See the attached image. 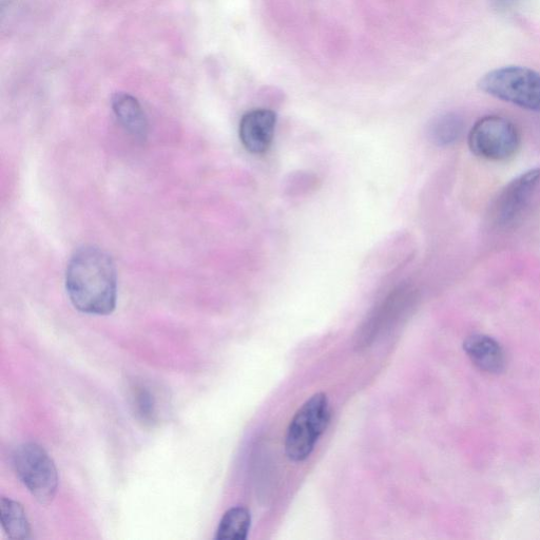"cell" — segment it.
Masks as SVG:
<instances>
[{"label": "cell", "instance_id": "7", "mask_svg": "<svg viewBox=\"0 0 540 540\" xmlns=\"http://www.w3.org/2000/svg\"><path fill=\"white\" fill-rule=\"evenodd\" d=\"M277 115L268 109L247 112L240 123V139L243 146L254 154L266 152L272 145Z\"/></svg>", "mask_w": 540, "mask_h": 540}, {"label": "cell", "instance_id": "8", "mask_svg": "<svg viewBox=\"0 0 540 540\" xmlns=\"http://www.w3.org/2000/svg\"><path fill=\"white\" fill-rule=\"evenodd\" d=\"M464 350L481 372L492 375L504 372L506 355L503 347L492 337L472 335L464 343Z\"/></svg>", "mask_w": 540, "mask_h": 540}, {"label": "cell", "instance_id": "2", "mask_svg": "<svg viewBox=\"0 0 540 540\" xmlns=\"http://www.w3.org/2000/svg\"><path fill=\"white\" fill-rule=\"evenodd\" d=\"M329 398L318 393L308 399L289 423L285 437V453L289 460L302 462L310 458L319 438L331 422Z\"/></svg>", "mask_w": 540, "mask_h": 540}, {"label": "cell", "instance_id": "1", "mask_svg": "<svg viewBox=\"0 0 540 540\" xmlns=\"http://www.w3.org/2000/svg\"><path fill=\"white\" fill-rule=\"evenodd\" d=\"M66 289L77 311L111 315L117 307L118 276L110 255L95 246L77 250L67 267Z\"/></svg>", "mask_w": 540, "mask_h": 540}, {"label": "cell", "instance_id": "13", "mask_svg": "<svg viewBox=\"0 0 540 540\" xmlns=\"http://www.w3.org/2000/svg\"><path fill=\"white\" fill-rule=\"evenodd\" d=\"M465 121L456 113L441 114L429 127L431 142L439 147H447L457 143L465 131Z\"/></svg>", "mask_w": 540, "mask_h": 540}, {"label": "cell", "instance_id": "4", "mask_svg": "<svg viewBox=\"0 0 540 540\" xmlns=\"http://www.w3.org/2000/svg\"><path fill=\"white\" fill-rule=\"evenodd\" d=\"M17 477L42 505H49L59 489V472L47 451L36 443L19 446L13 454Z\"/></svg>", "mask_w": 540, "mask_h": 540}, {"label": "cell", "instance_id": "3", "mask_svg": "<svg viewBox=\"0 0 540 540\" xmlns=\"http://www.w3.org/2000/svg\"><path fill=\"white\" fill-rule=\"evenodd\" d=\"M478 88L493 98L540 113V74L519 66H508L488 72Z\"/></svg>", "mask_w": 540, "mask_h": 540}, {"label": "cell", "instance_id": "11", "mask_svg": "<svg viewBox=\"0 0 540 540\" xmlns=\"http://www.w3.org/2000/svg\"><path fill=\"white\" fill-rule=\"evenodd\" d=\"M159 397L158 393L145 383L135 384L131 388L132 411L146 427L156 426L160 421L161 402Z\"/></svg>", "mask_w": 540, "mask_h": 540}, {"label": "cell", "instance_id": "12", "mask_svg": "<svg viewBox=\"0 0 540 540\" xmlns=\"http://www.w3.org/2000/svg\"><path fill=\"white\" fill-rule=\"evenodd\" d=\"M0 522L5 533L12 539H27L31 535V527L24 507L11 498H2Z\"/></svg>", "mask_w": 540, "mask_h": 540}, {"label": "cell", "instance_id": "6", "mask_svg": "<svg viewBox=\"0 0 540 540\" xmlns=\"http://www.w3.org/2000/svg\"><path fill=\"white\" fill-rule=\"evenodd\" d=\"M539 185V167L530 169L509 182L499 192L493 205L494 222L500 227H507L516 222L523 215Z\"/></svg>", "mask_w": 540, "mask_h": 540}, {"label": "cell", "instance_id": "9", "mask_svg": "<svg viewBox=\"0 0 540 540\" xmlns=\"http://www.w3.org/2000/svg\"><path fill=\"white\" fill-rule=\"evenodd\" d=\"M411 296L403 293L392 295L379 310L362 326L360 333L356 338V347L358 350L369 347L381 334L385 327L389 326L397 319L402 312L403 307L407 306Z\"/></svg>", "mask_w": 540, "mask_h": 540}, {"label": "cell", "instance_id": "15", "mask_svg": "<svg viewBox=\"0 0 540 540\" xmlns=\"http://www.w3.org/2000/svg\"><path fill=\"white\" fill-rule=\"evenodd\" d=\"M516 3L517 0H492L493 7L500 12L511 10Z\"/></svg>", "mask_w": 540, "mask_h": 540}, {"label": "cell", "instance_id": "14", "mask_svg": "<svg viewBox=\"0 0 540 540\" xmlns=\"http://www.w3.org/2000/svg\"><path fill=\"white\" fill-rule=\"evenodd\" d=\"M252 526V515L247 508L238 506L229 509L222 517L216 539L245 540Z\"/></svg>", "mask_w": 540, "mask_h": 540}, {"label": "cell", "instance_id": "10", "mask_svg": "<svg viewBox=\"0 0 540 540\" xmlns=\"http://www.w3.org/2000/svg\"><path fill=\"white\" fill-rule=\"evenodd\" d=\"M112 109L123 128L133 138L144 141L148 133V121L139 101L127 93H117L112 98Z\"/></svg>", "mask_w": 540, "mask_h": 540}, {"label": "cell", "instance_id": "5", "mask_svg": "<svg viewBox=\"0 0 540 540\" xmlns=\"http://www.w3.org/2000/svg\"><path fill=\"white\" fill-rule=\"evenodd\" d=\"M522 146L517 126L499 115H489L475 123L469 133V147L476 157L504 162L516 156Z\"/></svg>", "mask_w": 540, "mask_h": 540}]
</instances>
